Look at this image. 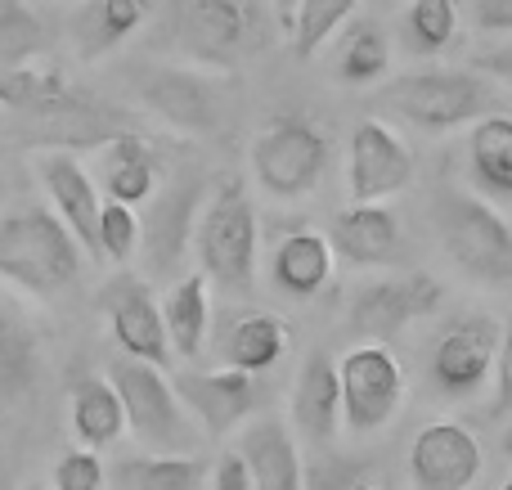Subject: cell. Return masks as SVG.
I'll list each match as a JSON object with an SVG mask.
<instances>
[{
	"label": "cell",
	"mask_w": 512,
	"mask_h": 490,
	"mask_svg": "<svg viewBox=\"0 0 512 490\" xmlns=\"http://www.w3.org/2000/svg\"><path fill=\"white\" fill-rule=\"evenodd\" d=\"M346 180H351V203H382L414 180V153L391 126L360 122L351 131Z\"/></svg>",
	"instance_id": "2e32d148"
},
{
	"label": "cell",
	"mask_w": 512,
	"mask_h": 490,
	"mask_svg": "<svg viewBox=\"0 0 512 490\" xmlns=\"http://www.w3.org/2000/svg\"><path fill=\"white\" fill-rule=\"evenodd\" d=\"M99 306L108 315L117 347L126 351V360H144L153 369H167L171 360V338L162 324V306L153 297V288L135 275H113L99 288Z\"/></svg>",
	"instance_id": "7c38bea8"
},
{
	"label": "cell",
	"mask_w": 512,
	"mask_h": 490,
	"mask_svg": "<svg viewBox=\"0 0 512 490\" xmlns=\"http://www.w3.org/2000/svg\"><path fill=\"white\" fill-rule=\"evenodd\" d=\"M328 248L351 266H391L405 248V234L387 203H351L328 225Z\"/></svg>",
	"instance_id": "ac0fdd59"
},
{
	"label": "cell",
	"mask_w": 512,
	"mask_h": 490,
	"mask_svg": "<svg viewBox=\"0 0 512 490\" xmlns=\"http://www.w3.org/2000/svg\"><path fill=\"white\" fill-rule=\"evenodd\" d=\"M477 68H481V72H495V77H504V81H512V41L499 45V50H490V54H481Z\"/></svg>",
	"instance_id": "60d3db41"
},
{
	"label": "cell",
	"mask_w": 512,
	"mask_h": 490,
	"mask_svg": "<svg viewBox=\"0 0 512 490\" xmlns=\"http://www.w3.org/2000/svg\"><path fill=\"white\" fill-rule=\"evenodd\" d=\"M135 248H140V216H135V207L104 203V212H99V257L131 261Z\"/></svg>",
	"instance_id": "e575fe53"
},
{
	"label": "cell",
	"mask_w": 512,
	"mask_h": 490,
	"mask_svg": "<svg viewBox=\"0 0 512 490\" xmlns=\"http://www.w3.org/2000/svg\"><path fill=\"white\" fill-rule=\"evenodd\" d=\"M472 18L481 32H512V0H472Z\"/></svg>",
	"instance_id": "ab89813d"
},
{
	"label": "cell",
	"mask_w": 512,
	"mask_h": 490,
	"mask_svg": "<svg viewBox=\"0 0 512 490\" xmlns=\"http://www.w3.org/2000/svg\"><path fill=\"white\" fill-rule=\"evenodd\" d=\"M328 167V135L310 117H274L252 140V176L270 198H306Z\"/></svg>",
	"instance_id": "8992f818"
},
{
	"label": "cell",
	"mask_w": 512,
	"mask_h": 490,
	"mask_svg": "<svg viewBox=\"0 0 512 490\" xmlns=\"http://www.w3.org/2000/svg\"><path fill=\"white\" fill-rule=\"evenodd\" d=\"M144 18H149V0H86L72 14L68 32L81 59H99V54L117 50Z\"/></svg>",
	"instance_id": "cb8c5ba5"
},
{
	"label": "cell",
	"mask_w": 512,
	"mask_h": 490,
	"mask_svg": "<svg viewBox=\"0 0 512 490\" xmlns=\"http://www.w3.org/2000/svg\"><path fill=\"white\" fill-rule=\"evenodd\" d=\"M144 108L162 117V122L180 126L185 135H216L225 126V86L194 68H144L135 77Z\"/></svg>",
	"instance_id": "8fae6325"
},
{
	"label": "cell",
	"mask_w": 512,
	"mask_h": 490,
	"mask_svg": "<svg viewBox=\"0 0 512 490\" xmlns=\"http://www.w3.org/2000/svg\"><path fill=\"white\" fill-rule=\"evenodd\" d=\"M99 180L108 189V203H149L158 194V180H153V144L135 135H117L113 144L99 149Z\"/></svg>",
	"instance_id": "603a6c76"
},
{
	"label": "cell",
	"mask_w": 512,
	"mask_h": 490,
	"mask_svg": "<svg viewBox=\"0 0 512 490\" xmlns=\"http://www.w3.org/2000/svg\"><path fill=\"white\" fill-rule=\"evenodd\" d=\"M243 459L252 468V490H306V464L297 455V441L279 419H261L243 432Z\"/></svg>",
	"instance_id": "44dd1931"
},
{
	"label": "cell",
	"mask_w": 512,
	"mask_h": 490,
	"mask_svg": "<svg viewBox=\"0 0 512 490\" xmlns=\"http://www.w3.org/2000/svg\"><path fill=\"white\" fill-rule=\"evenodd\" d=\"M504 455L512 459V423H508V432H504Z\"/></svg>",
	"instance_id": "7bdbcfd3"
},
{
	"label": "cell",
	"mask_w": 512,
	"mask_h": 490,
	"mask_svg": "<svg viewBox=\"0 0 512 490\" xmlns=\"http://www.w3.org/2000/svg\"><path fill=\"white\" fill-rule=\"evenodd\" d=\"M113 490H203V464L194 455H131L108 473Z\"/></svg>",
	"instance_id": "f1b7e54d"
},
{
	"label": "cell",
	"mask_w": 512,
	"mask_h": 490,
	"mask_svg": "<svg viewBox=\"0 0 512 490\" xmlns=\"http://www.w3.org/2000/svg\"><path fill=\"white\" fill-rule=\"evenodd\" d=\"M27 490H45V486H27ZM50 490H54V486H50Z\"/></svg>",
	"instance_id": "bcb514c9"
},
{
	"label": "cell",
	"mask_w": 512,
	"mask_h": 490,
	"mask_svg": "<svg viewBox=\"0 0 512 490\" xmlns=\"http://www.w3.org/2000/svg\"><path fill=\"white\" fill-rule=\"evenodd\" d=\"M351 490H378V486H373V482H364V477H360V482H355Z\"/></svg>",
	"instance_id": "ee69618b"
},
{
	"label": "cell",
	"mask_w": 512,
	"mask_h": 490,
	"mask_svg": "<svg viewBox=\"0 0 512 490\" xmlns=\"http://www.w3.org/2000/svg\"><path fill=\"white\" fill-rule=\"evenodd\" d=\"M198 261H203L207 284H221L225 293H248L256 279V248H261V230H256V207L248 189L239 180H225L207 212L198 216Z\"/></svg>",
	"instance_id": "277c9868"
},
{
	"label": "cell",
	"mask_w": 512,
	"mask_h": 490,
	"mask_svg": "<svg viewBox=\"0 0 512 490\" xmlns=\"http://www.w3.org/2000/svg\"><path fill=\"white\" fill-rule=\"evenodd\" d=\"M68 419H72V437L86 450H104L113 446L126 432V410L122 396L108 378H81L68 392Z\"/></svg>",
	"instance_id": "d4e9b609"
},
{
	"label": "cell",
	"mask_w": 512,
	"mask_h": 490,
	"mask_svg": "<svg viewBox=\"0 0 512 490\" xmlns=\"http://www.w3.org/2000/svg\"><path fill=\"white\" fill-rule=\"evenodd\" d=\"M292 14H297V0H274V18L283 23V32H292Z\"/></svg>",
	"instance_id": "b9f144b4"
},
{
	"label": "cell",
	"mask_w": 512,
	"mask_h": 490,
	"mask_svg": "<svg viewBox=\"0 0 512 490\" xmlns=\"http://www.w3.org/2000/svg\"><path fill=\"white\" fill-rule=\"evenodd\" d=\"M292 342V329L279 320V315H265V311H252V315H239V320L225 329L221 338V356L230 369H243V374H265L283 360Z\"/></svg>",
	"instance_id": "484cf974"
},
{
	"label": "cell",
	"mask_w": 512,
	"mask_h": 490,
	"mask_svg": "<svg viewBox=\"0 0 512 490\" xmlns=\"http://www.w3.org/2000/svg\"><path fill=\"white\" fill-rule=\"evenodd\" d=\"M337 383H342V423L355 437L387 428L405 401V369L382 342H360L337 360Z\"/></svg>",
	"instance_id": "52a82bcc"
},
{
	"label": "cell",
	"mask_w": 512,
	"mask_h": 490,
	"mask_svg": "<svg viewBox=\"0 0 512 490\" xmlns=\"http://www.w3.org/2000/svg\"><path fill=\"white\" fill-rule=\"evenodd\" d=\"M45 27L23 0H0V63L9 68H27L32 54L45 50Z\"/></svg>",
	"instance_id": "d6a6232c"
},
{
	"label": "cell",
	"mask_w": 512,
	"mask_h": 490,
	"mask_svg": "<svg viewBox=\"0 0 512 490\" xmlns=\"http://www.w3.org/2000/svg\"><path fill=\"white\" fill-rule=\"evenodd\" d=\"M270 279L279 293L297 297V302L319 297L324 284L333 279V248H328V239L315 230L283 234V243L274 248V261H270Z\"/></svg>",
	"instance_id": "7402d4cb"
},
{
	"label": "cell",
	"mask_w": 512,
	"mask_h": 490,
	"mask_svg": "<svg viewBox=\"0 0 512 490\" xmlns=\"http://www.w3.org/2000/svg\"><path fill=\"white\" fill-rule=\"evenodd\" d=\"M162 324H167L171 351L180 360H194L207 342V324H212V284L207 275H185L171 284L167 302H162Z\"/></svg>",
	"instance_id": "4316f807"
},
{
	"label": "cell",
	"mask_w": 512,
	"mask_h": 490,
	"mask_svg": "<svg viewBox=\"0 0 512 490\" xmlns=\"http://www.w3.org/2000/svg\"><path fill=\"white\" fill-rule=\"evenodd\" d=\"M360 0H297V14H292V50L297 59H315L328 45V36L351 18V9Z\"/></svg>",
	"instance_id": "1f68e13d"
},
{
	"label": "cell",
	"mask_w": 512,
	"mask_h": 490,
	"mask_svg": "<svg viewBox=\"0 0 512 490\" xmlns=\"http://www.w3.org/2000/svg\"><path fill=\"white\" fill-rule=\"evenodd\" d=\"M50 477H54V490H104L108 486L104 459H99V450H86V446L63 450Z\"/></svg>",
	"instance_id": "d590c367"
},
{
	"label": "cell",
	"mask_w": 512,
	"mask_h": 490,
	"mask_svg": "<svg viewBox=\"0 0 512 490\" xmlns=\"http://www.w3.org/2000/svg\"><path fill=\"white\" fill-rule=\"evenodd\" d=\"M481 477V441L454 419L427 423L409 441V482L414 490H472Z\"/></svg>",
	"instance_id": "9a60e30c"
},
{
	"label": "cell",
	"mask_w": 512,
	"mask_h": 490,
	"mask_svg": "<svg viewBox=\"0 0 512 490\" xmlns=\"http://www.w3.org/2000/svg\"><path fill=\"white\" fill-rule=\"evenodd\" d=\"M162 36L185 59L234 68L261 50V14L252 0H171Z\"/></svg>",
	"instance_id": "3957f363"
},
{
	"label": "cell",
	"mask_w": 512,
	"mask_h": 490,
	"mask_svg": "<svg viewBox=\"0 0 512 490\" xmlns=\"http://www.w3.org/2000/svg\"><path fill=\"white\" fill-rule=\"evenodd\" d=\"M45 369V342L36 324L9 302H0V414L18 410L36 392Z\"/></svg>",
	"instance_id": "ffe728a7"
},
{
	"label": "cell",
	"mask_w": 512,
	"mask_h": 490,
	"mask_svg": "<svg viewBox=\"0 0 512 490\" xmlns=\"http://www.w3.org/2000/svg\"><path fill=\"white\" fill-rule=\"evenodd\" d=\"M432 225L450 261L472 279H486V284L512 279V230L477 194L441 185L432 194Z\"/></svg>",
	"instance_id": "7a4b0ae2"
},
{
	"label": "cell",
	"mask_w": 512,
	"mask_h": 490,
	"mask_svg": "<svg viewBox=\"0 0 512 490\" xmlns=\"http://www.w3.org/2000/svg\"><path fill=\"white\" fill-rule=\"evenodd\" d=\"M499 342H504V324L486 311H468L454 324H445V333L432 347V383L441 387L450 401H468L486 387V378L495 374Z\"/></svg>",
	"instance_id": "9c48e42d"
},
{
	"label": "cell",
	"mask_w": 512,
	"mask_h": 490,
	"mask_svg": "<svg viewBox=\"0 0 512 490\" xmlns=\"http://www.w3.org/2000/svg\"><path fill=\"white\" fill-rule=\"evenodd\" d=\"M176 396L185 405L189 419H198V428L207 437H225L234 432L243 419H252L261 405V383L243 369H185L176 378Z\"/></svg>",
	"instance_id": "4fadbf2b"
},
{
	"label": "cell",
	"mask_w": 512,
	"mask_h": 490,
	"mask_svg": "<svg viewBox=\"0 0 512 490\" xmlns=\"http://www.w3.org/2000/svg\"><path fill=\"white\" fill-rule=\"evenodd\" d=\"M441 284L423 270L414 275H396V279H378V284H364L351 297V311H346V329L360 333L364 342H382L396 338L400 329H409L414 320H427L441 306Z\"/></svg>",
	"instance_id": "30bf717a"
},
{
	"label": "cell",
	"mask_w": 512,
	"mask_h": 490,
	"mask_svg": "<svg viewBox=\"0 0 512 490\" xmlns=\"http://www.w3.org/2000/svg\"><path fill=\"white\" fill-rule=\"evenodd\" d=\"M459 32V9L454 0H414L405 14V36H409V50L418 54H436L454 41Z\"/></svg>",
	"instance_id": "836d02e7"
},
{
	"label": "cell",
	"mask_w": 512,
	"mask_h": 490,
	"mask_svg": "<svg viewBox=\"0 0 512 490\" xmlns=\"http://www.w3.org/2000/svg\"><path fill=\"white\" fill-rule=\"evenodd\" d=\"M81 243L45 207L0 216V279L36 297H54L81 275Z\"/></svg>",
	"instance_id": "6da1fadb"
},
{
	"label": "cell",
	"mask_w": 512,
	"mask_h": 490,
	"mask_svg": "<svg viewBox=\"0 0 512 490\" xmlns=\"http://www.w3.org/2000/svg\"><path fill=\"white\" fill-rule=\"evenodd\" d=\"M198 203H203V176L198 171L171 176L149 198V221L140 225V243L144 257L153 261V275H176V266L185 261V248L198 230Z\"/></svg>",
	"instance_id": "5bb4252c"
},
{
	"label": "cell",
	"mask_w": 512,
	"mask_h": 490,
	"mask_svg": "<svg viewBox=\"0 0 512 490\" xmlns=\"http://www.w3.org/2000/svg\"><path fill=\"white\" fill-rule=\"evenodd\" d=\"M512 414V320L499 342V360H495V405H490V419Z\"/></svg>",
	"instance_id": "f35d334b"
},
{
	"label": "cell",
	"mask_w": 512,
	"mask_h": 490,
	"mask_svg": "<svg viewBox=\"0 0 512 490\" xmlns=\"http://www.w3.org/2000/svg\"><path fill=\"white\" fill-rule=\"evenodd\" d=\"M108 383L122 396L126 428L135 432V441L149 446V455H189L194 423H189L176 387L162 378V369L144 365V360H113Z\"/></svg>",
	"instance_id": "5b68a950"
},
{
	"label": "cell",
	"mask_w": 512,
	"mask_h": 490,
	"mask_svg": "<svg viewBox=\"0 0 512 490\" xmlns=\"http://www.w3.org/2000/svg\"><path fill=\"white\" fill-rule=\"evenodd\" d=\"M292 423L306 441L328 446L342 428V383H337V360L324 347H315L301 360L297 387H292Z\"/></svg>",
	"instance_id": "d6986e66"
},
{
	"label": "cell",
	"mask_w": 512,
	"mask_h": 490,
	"mask_svg": "<svg viewBox=\"0 0 512 490\" xmlns=\"http://www.w3.org/2000/svg\"><path fill=\"white\" fill-rule=\"evenodd\" d=\"M212 490H252V468L239 446L221 450V459H216V468H212Z\"/></svg>",
	"instance_id": "8d00e7d4"
},
{
	"label": "cell",
	"mask_w": 512,
	"mask_h": 490,
	"mask_svg": "<svg viewBox=\"0 0 512 490\" xmlns=\"http://www.w3.org/2000/svg\"><path fill=\"white\" fill-rule=\"evenodd\" d=\"M382 104L418 131H454L490 108V90L472 72H409L382 90Z\"/></svg>",
	"instance_id": "ba28073f"
},
{
	"label": "cell",
	"mask_w": 512,
	"mask_h": 490,
	"mask_svg": "<svg viewBox=\"0 0 512 490\" xmlns=\"http://www.w3.org/2000/svg\"><path fill=\"white\" fill-rule=\"evenodd\" d=\"M72 95V86L59 72H36V68H9L0 63V104L14 113H41L50 104H63Z\"/></svg>",
	"instance_id": "4dcf8cb0"
},
{
	"label": "cell",
	"mask_w": 512,
	"mask_h": 490,
	"mask_svg": "<svg viewBox=\"0 0 512 490\" xmlns=\"http://www.w3.org/2000/svg\"><path fill=\"white\" fill-rule=\"evenodd\" d=\"M499 490H512V477H508V482H504V486H499Z\"/></svg>",
	"instance_id": "f6af8a7d"
},
{
	"label": "cell",
	"mask_w": 512,
	"mask_h": 490,
	"mask_svg": "<svg viewBox=\"0 0 512 490\" xmlns=\"http://www.w3.org/2000/svg\"><path fill=\"white\" fill-rule=\"evenodd\" d=\"M391 68V41L378 23H360L346 32L342 54H337V77L346 86H373L378 77H387Z\"/></svg>",
	"instance_id": "f546056e"
},
{
	"label": "cell",
	"mask_w": 512,
	"mask_h": 490,
	"mask_svg": "<svg viewBox=\"0 0 512 490\" xmlns=\"http://www.w3.org/2000/svg\"><path fill=\"white\" fill-rule=\"evenodd\" d=\"M36 176L50 189L54 216L72 230L81 252L99 257V212H104V203H99V189H95V180H90V171L81 167L72 153H41V158H36Z\"/></svg>",
	"instance_id": "e0dca14e"
},
{
	"label": "cell",
	"mask_w": 512,
	"mask_h": 490,
	"mask_svg": "<svg viewBox=\"0 0 512 490\" xmlns=\"http://www.w3.org/2000/svg\"><path fill=\"white\" fill-rule=\"evenodd\" d=\"M360 482V468L346 459H328V464L306 468V490H351Z\"/></svg>",
	"instance_id": "74e56055"
},
{
	"label": "cell",
	"mask_w": 512,
	"mask_h": 490,
	"mask_svg": "<svg viewBox=\"0 0 512 490\" xmlns=\"http://www.w3.org/2000/svg\"><path fill=\"white\" fill-rule=\"evenodd\" d=\"M468 171L481 194L512 203V117H481L472 126Z\"/></svg>",
	"instance_id": "83f0119b"
}]
</instances>
